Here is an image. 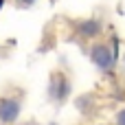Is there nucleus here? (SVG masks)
<instances>
[{
  "label": "nucleus",
  "instance_id": "f03ea898",
  "mask_svg": "<svg viewBox=\"0 0 125 125\" xmlns=\"http://www.w3.org/2000/svg\"><path fill=\"white\" fill-rule=\"evenodd\" d=\"M68 97H70V79L64 73H59V70L51 73V79H48V99L53 103L62 105Z\"/></svg>",
  "mask_w": 125,
  "mask_h": 125
},
{
  "label": "nucleus",
  "instance_id": "423d86ee",
  "mask_svg": "<svg viewBox=\"0 0 125 125\" xmlns=\"http://www.w3.org/2000/svg\"><path fill=\"white\" fill-rule=\"evenodd\" d=\"M20 2H22V4H31L33 0H20Z\"/></svg>",
  "mask_w": 125,
  "mask_h": 125
},
{
  "label": "nucleus",
  "instance_id": "39448f33",
  "mask_svg": "<svg viewBox=\"0 0 125 125\" xmlns=\"http://www.w3.org/2000/svg\"><path fill=\"white\" fill-rule=\"evenodd\" d=\"M114 125H125V108L116 112V116H114Z\"/></svg>",
  "mask_w": 125,
  "mask_h": 125
},
{
  "label": "nucleus",
  "instance_id": "7ed1b4c3",
  "mask_svg": "<svg viewBox=\"0 0 125 125\" xmlns=\"http://www.w3.org/2000/svg\"><path fill=\"white\" fill-rule=\"evenodd\" d=\"M22 112V101L18 97H0V123L11 125L20 119Z\"/></svg>",
  "mask_w": 125,
  "mask_h": 125
},
{
  "label": "nucleus",
  "instance_id": "f257e3e1",
  "mask_svg": "<svg viewBox=\"0 0 125 125\" xmlns=\"http://www.w3.org/2000/svg\"><path fill=\"white\" fill-rule=\"evenodd\" d=\"M90 62H92L101 73L110 75V73L114 70V66H116V53L112 51L110 44H105V42H94V44L90 46Z\"/></svg>",
  "mask_w": 125,
  "mask_h": 125
},
{
  "label": "nucleus",
  "instance_id": "20e7f679",
  "mask_svg": "<svg viewBox=\"0 0 125 125\" xmlns=\"http://www.w3.org/2000/svg\"><path fill=\"white\" fill-rule=\"evenodd\" d=\"M77 31L86 40H97L101 35V31H103V22L97 20V18H86V20L77 22Z\"/></svg>",
  "mask_w": 125,
  "mask_h": 125
}]
</instances>
